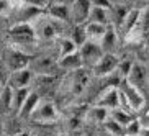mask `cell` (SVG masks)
<instances>
[{"instance_id": "cell-5", "label": "cell", "mask_w": 149, "mask_h": 136, "mask_svg": "<svg viewBox=\"0 0 149 136\" xmlns=\"http://www.w3.org/2000/svg\"><path fill=\"white\" fill-rule=\"evenodd\" d=\"M30 66H33L31 72H36V75H51V77H57V74L61 72V67L54 61L53 57H38L35 61H31Z\"/></svg>"}, {"instance_id": "cell-33", "label": "cell", "mask_w": 149, "mask_h": 136, "mask_svg": "<svg viewBox=\"0 0 149 136\" xmlns=\"http://www.w3.org/2000/svg\"><path fill=\"white\" fill-rule=\"evenodd\" d=\"M17 136H31V135H30L28 131H22V133H18Z\"/></svg>"}, {"instance_id": "cell-25", "label": "cell", "mask_w": 149, "mask_h": 136, "mask_svg": "<svg viewBox=\"0 0 149 136\" xmlns=\"http://www.w3.org/2000/svg\"><path fill=\"white\" fill-rule=\"evenodd\" d=\"M77 51H79V49L75 48V44L72 43L69 38H62L61 40V43H59V59L69 56V54H74V53H77Z\"/></svg>"}, {"instance_id": "cell-1", "label": "cell", "mask_w": 149, "mask_h": 136, "mask_svg": "<svg viewBox=\"0 0 149 136\" xmlns=\"http://www.w3.org/2000/svg\"><path fill=\"white\" fill-rule=\"evenodd\" d=\"M38 41L33 23H13L7 30V46L23 51V46H33Z\"/></svg>"}, {"instance_id": "cell-9", "label": "cell", "mask_w": 149, "mask_h": 136, "mask_svg": "<svg viewBox=\"0 0 149 136\" xmlns=\"http://www.w3.org/2000/svg\"><path fill=\"white\" fill-rule=\"evenodd\" d=\"M33 72L31 69H22V70H15V72H10L8 80H7V85H8L12 90H17V89H28L30 84L33 82Z\"/></svg>"}, {"instance_id": "cell-6", "label": "cell", "mask_w": 149, "mask_h": 136, "mask_svg": "<svg viewBox=\"0 0 149 136\" xmlns=\"http://www.w3.org/2000/svg\"><path fill=\"white\" fill-rule=\"evenodd\" d=\"M30 118L38 123H54L57 120V110L51 102H40Z\"/></svg>"}, {"instance_id": "cell-32", "label": "cell", "mask_w": 149, "mask_h": 136, "mask_svg": "<svg viewBox=\"0 0 149 136\" xmlns=\"http://www.w3.org/2000/svg\"><path fill=\"white\" fill-rule=\"evenodd\" d=\"M8 75H10L8 69H7V66L3 64V61L0 59V82L3 84V85H7V80H8Z\"/></svg>"}, {"instance_id": "cell-21", "label": "cell", "mask_w": 149, "mask_h": 136, "mask_svg": "<svg viewBox=\"0 0 149 136\" xmlns=\"http://www.w3.org/2000/svg\"><path fill=\"white\" fill-rule=\"evenodd\" d=\"M12 102H13V90L8 85H5L2 93H0V112L10 113L12 112Z\"/></svg>"}, {"instance_id": "cell-35", "label": "cell", "mask_w": 149, "mask_h": 136, "mask_svg": "<svg viewBox=\"0 0 149 136\" xmlns=\"http://www.w3.org/2000/svg\"><path fill=\"white\" fill-rule=\"evenodd\" d=\"M103 136H111V135H108V133H105V135H103Z\"/></svg>"}, {"instance_id": "cell-19", "label": "cell", "mask_w": 149, "mask_h": 136, "mask_svg": "<svg viewBox=\"0 0 149 136\" xmlns=\"http://www.w3.org/2000/svg\"><path fill=\"white\" fill-rule=\"evenodd\" d=\"M57 64H59L61 70L64 69V70H70V72H74V70L84 67V62H82V59H80L79 51L74 53V54H69V56H66V57H61V59L57 61Z\"/></svg>"}, {"instance_id": "cell-13", "label": "cell", "mask_w": 149, "mask_h": 136, "mask_svg": "<svg viewBox=\"0 0 149 136\" xmlns=\"http://www.w3.org/2000/svg\"><path fill=\"white\" fill-rule=\"evenodd\" d=\"M116 41H118L116 30H115V27L110 23V25H107L105 33H103V38H102V41L98 43L102 53L103 54H115L113 51H115V48H116Z\"/></svg>"}, {"instance_id": "cell-16", "label": "cell", "mask_w": 149, "mask_h": 136, "mask_svg": "<svg viewBox=\"0 0 149 136\" xmlns=\"http://www.w3.org/2000/svg\"><path fill=\"white\" fill-rule=\"evenodd\" d=\"M105 25H100V23H84V30H85V36H87V41L90 43L98 44L103 38V33H105Z\"/></svg>"}, {"instance_id": "cell-15", "label": "cell", "mask_w": 149, "mask_h": 136, "mask_svg": "<svg viewBox=\"0 0 149 136\" xmlns=\"http://www.w3.org/2000/svg\"><path fill=\"white\" fill-rule=\"evenodd\" d=\"M146 10V7L143 10L141 8H130L128 10V13H126V17H125V20H123V23H121V27H120V30H123V33H125V36L130 33V31L133 30V28L138 25V22H139V18H141V15H143V12Z\"/></svg>"}, {"instance_id": "cell-7", "label": "cell", "mask_w": 149, "mask_h": 136, "mask_svg": "<svg viewBox=\"0 0 149 136\" xmlns=\"http://www.w3.org/2000/svg\"><path fill=\"white\" fill-rule=\"evenodd\" d=\"M95 107H100V108L107 110V112H111L115 108H120V92L118 87L115 85H110L105 92L102 93L95 102Z\"/></svg>"}, {"instance_id": "cell-27", "label": "cell", "mask_w": 149, "mask_h": 136, "mask_svg": "<svg viewBox=\"0 0 149 136\" xmlns=\"http://www.w3.org/2000/svg\"><path fill=\"white\" fill-rule=\"evenodd\" d=\"M141 130H143V126H141L139 120L133 118L126 126L123 128V136H141Z\"/></svg>"}, {"instance_id": "cell-14", "label": "cell", "mask_w": 149, "mask_h": 136, "mask_svg": "<svg viewBox=\"0 0 149 136\" xmlns=\"http://www.w3.org/2000/svg\"><path fill=\"white\" fill-rule=\"evenodd\" d=\"M87 84H88L87 69L80 67V69H77V70L72 72V75H70V92L74 93V95H80V93L85 90Z\"/></svg>"}, {"instance_id": "cell-29", "label": "cell", "mask_w": 149, "mask_h": 136, "mask_svg": "<svg viewBox=\"0 0 149 136\" xmlns=\"http://www.w3.org/2000/svg\"><path fill=\"white\" fill-rule=\"evenodd\" d=\"M103 125H105V130H107L108 135H111V136H123V126H120L118 123H115L113 120H105Z\"/></svg>"}, {"instance_id": "cell-31", "label": "cell", "mask_w": 149, "mask_h": 136, "mask_svg": "<svg viewBox=\"0 0 149 136\" xmlns=\"http://www.w3.org/2000/svg\"><path fill=\"white\" fill-rule=\"evenodd\" d=\"M13 12V2H7V0H0V18L10 17Z\"/></svg>"}, {"instance_id": "cell-34", "label": "cell", "mask_w": 149, "mask_h": 136, "mask_svg": "<svg viewBox=\"0 0 149 136\" xmlns=\"http://www.w3.org/2000/svg\"><path fill=\"white\" fill-rule=\"evenodd\" d=\"M3 87H5V85H3L2 82H0V93H2V90H3Z\"/></svg>"}, {"instance_id": "cell-26", "label": "cell", "mask_w": 149, "mask_h": 136, "mask_svg": "<svg viewBox=\"0 0 149 136\" xmlns=\"http://www.w3.org/2000/svg\"><path fill=\"white\" fill-rule=\"evenodd\" d=\"M87 115L93 123H103L107 118H108V112L103 110V108H100V107H95V105H93L92 108H88Z\"/></svg>"}, {"instance_id": "cell-17", "label": "cell", "mask_w": 149, "mask_h": 136, "mask_svg": "<svg viewBox=\"0 0 149 136\" xmlns=\"http://www.w3.org/2000/svg\"><path fill=\"white\" fill-rule=\"evenodd\" d=\"M35 33H36V38L40 36L43 40H54L57 35V27L53 20H44L35 28Z\"/></svg>"}, {"instance_id": "cell-11", "label": "cell", "mask_w": 149, "mask_h": 136, "mask_svg": "<svg viewBox=\"0 0 149 136\" xmlns=\"http://www.w3.org/2000/svg\"><path fill=\"white\" fill-rule=\"evenodd\" d=\"M79 54H80V59H82V62L85 64V66H90L93 67L98 62V59L102 57V49L98 44L95 43H90V41H87L85 44H82L79 48Z\"/></svg>"}, {"instance_id": "cell-28", "label": "cell", "mask_w": 149, "mask_h": 136, "mask_svg": "<svg viewBox=\"0 0 149 136\" xmlns=\"http://www.w3.org/2000/svg\"><path fill=\"white\" fill-rule=\"evenodd\" d=\"M131 66H133V61L130 59H123V61H118V66H116V75L120 77V80H125L131 70Z\"/></svg>"}, {"instance_id": "cell-12", "label": "cell", "mask_w": 149, "mask_h": 136, "mask_svg": "<svg viewBox=\"0 0 149 136\" xmlns=\"http://www.w3.org/2000/svg\"><path fill=\"white\" fill-rule=\"evenodd\" d=\"M90 10H92L90 0H75L70 5V20H74L75 25H84L87 22Z\"/></svg>"}, {"instance_id": "cell-23", "label": "cell", "mask_w": 149, "mask_h": 136, "mask_svg": "<svg viewBox=\"0 0 149 136\" xmlns=\"http://www.w3.org/2000/svg\"><path fill=\"white\" fill-rule=\"evenodd\" d=\"M28 93H30V89H17V90H13V102H12V110L13 112H20V108H22L23 102L26 100Z\"/></svg>"}, {"instance_id": "cell-2", "label": "cell", "mask_w": 149, "mask_h": 136, "mask_svg": "<svg viewBox=\"0 0 149 136\" xmlns=\"http://www.w3.org/2000/svg\"><path fill=\"white\" fill-rule=\"evenodd\" d=\"M3 64L7 66L8 72H15V70H22V69H28L31 64V61L35 57L28 54L26 51H20V49L10 48V46H5L3 54L0 57Z\"/></svg>"}, {"instance_id": "cell-18", "label": "cell", "mask_w": 149, "mask_h": 136, "mask_svg": "<svg viewBox=\"0 0 149 136\" xmlns=\"http://www.w3.org/2000/svg\"><path fill=\"white\" fill-rule=\"evenodd\" d=\"M40 102H41V98H40L38 93L30 92L26 97V100L23 102V105H22V108H20V112H18V115H20L22 118H30L31 113L36 110V107L40 105Z\"/></svg>"}, {"instance_id": "cell-22", "label": "cell", "mask_w": 149, "mask_h": 136, "mask_svg": "<svg viewBox=\"0 0 149 136\" xmlns=\"http://www.w3.org/2000/svg\"><path fill=\"white\" fill-rule=\"evenodd\" d=\"M72 43L75 44V48L79 49L82 44L87 43V36H85V30H84V25H75L72 33H70V38H69Z\"/></svg>"}, {"instance_id": "cell-30", "label": "cell", "mask_w": 149, "mask_h": 136, "mask_svg": "<svg viewBox=\"0 0 149 136\" xmlns=\"http://www.w3.org/2000/svg\"><path fill=\"white\" fill-rule=\"evenodd\" d=\"M57 77H51V75H33V82L38 84L40 87H46V85H53L56 82Z\"/></svg>"}, {"instance_id": "cell-4", "label": "cell", "mask_w": 149, "mask_h": 136, "mask_svg": "<svg viewBox=\"0 0 149 136\" xmlns=\"http://www.w3.org/2000/svg\"><path fill=\"white\" fill-rule=\"evenodd\" d=\"M118 90L123 93V97L126 98L128 105H130V110L131 112H139L141 108L146 107V95L143 92H139L138 89L131 87L126 80H121L120 82Z\"/></svg>"}, {"instance_id": "cell-10", "label": "cell", "mask_w": 149, "mask_h": 136, "mask_svg": "<svg viewBox=\"0 0 149 136\" xmlns=\"http://www.w3.org/2000/svg\"><path fill=\"white\" fill-rule=\"evenodd\" d=\"M46 13L53 22H69L70 20V7L67 2H48Z\"/></svg>"}, {"instance_id": "cell-3", "label": "cell", "mask_w": 149, "mask_h": 136, "mask_svg": "<svg viewBox=\"0 0 149 136\" xmlns=\"http://www.w3.org/2000/svg\"><path fill=\"white\" fill-rule=\"evenodd\" d=\"M148 79H149V72H148V66L141 64V62H133L131 70L125 80H126L131 87L138 89L139 92H143L146 95V89H148Z\"/></svg>"}, {"instance_id": "cell-20", "label": "cell", "mask_w": 149, "mask_h": 136, "mask_svg": "<svg viewBox=\"0 0 149 136\" xmlns=\"http://www.w3.org/2000/svg\"><path fill=\"white\" fill-rule=\"evenodd\" d=\"M92 2V0H90ZM100 23V25H110L111 23V18H110V12L107 10H102V8H97V7H92L90 13H88V18L85 23Z\"/></svg>"}, {"instance_id": "cell-24", "label": "cell", "mask_w": 149, "mask_h": 136, "mask_svg": "<svg viewBox=\"0 0 149 136\" xmlns=\"http://www.w3.org/2000/svg\"><path fill=\"white\" fill-rule=\"evenodd\" d=\"M110 116H111V118L110 120H113L115 123H118L120 126H126L128 123L131 121L133 120V116H131V113H126V112H123V110H120V108H115V110H111V112H110Z\"/></svg>"}, {"instance_id": "cell-8", "label": "cell", "mask_w": 149, "mask_h": 136, "mask_svg": "<svg viewBox=\"0 0 149 136\" xmlns=\"http://www.w3.org/2000/svg\"><path fill=\"white\" fill-rule=\"evenodd\" d=\"M118 61H120V59H118L116 54H102V57L98 59V62L92 67L93 74H95L97 77H105V75H110L115 69H116Z\"/></svg>"}]
</instances>
